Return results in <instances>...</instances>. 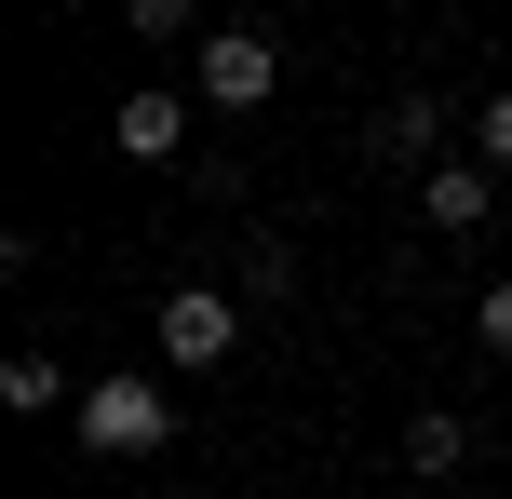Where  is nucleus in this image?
Here are the masks:
<instances>
[{"label":"nucleus","mask_w":512,"mask_h":499,"mask_svg":"<svg viewBox=\"0 0 512 499\" xmlns=\"http://www.w3.org/2000/svg\"><path fill=\"white\" fill-rule=\"evenodd\" d=\"M364 149H378V162H432V149H445V95H418V81H405V95L364 122Z\"/></svg>","instance_id":"39448f33"},{"label":"nucleus","mask_w":512,"mask_h":499,"mask_svg":"<svg viewBox=\"0 0 512 499\" xmlns=\"http://www.w3.org/2000/svg\"><path fill=\"white\" fill-rule=\"evenodd\" d=\"M459 459H472V419H445V405L405 419V473H459Z\"/></svg>","instance_id":"0eeeda50"},{"label":"nucleus","mask_w":512,"mask_h":499,"mask_svg":"<svg viewBox=\"0 0 512 499\" xmlns=\"http://www.w3.org/2000/svg\"><path fill=\"white\" fill-rule=\"evenodd\" d=\"M472 338H486L499 365H512V284H486V297H472Z\"/></svg>","instance_id":"9b49d317"},{"label":"nucleus","mask_w":512,"mask_h":499,"mask_svg":"<svg viewBox=\"0 0 512 499\" xmlns=\"http://www.w3.org/2000/svg\"><path fill=\"white\" fill-rule=\"evenodd\" d=\"M162 432H176L162 378H95V392H81V446H95V459H149Z\"/></svg>","instance_id":"f257e3e1"},{"label":"nucleus","mask_w":512,"mask_h":499,"mask_svg":"<svg viewBox=\"0 0 512 499\" xmlns=\"http://www.w3.org/2000/svg\"><path fill=\"white\" fill-rule=\"evenodd\" d=\"M0 405H14V419H41V405H68V378H54V351H14V365H0Z\"/></svg>","instance_id":"6e6552de"},{"label":"nucleus","mask_w":512,"mask_h":499,"mask_svg":"<svg viewBox=\"0 0 512 499\" xmlns=\"http://www.w3.org/2000/svg\"><path fill=\"white\" fill-rule=\"evenodd\" d=\"M486 203H499V162H432L418 176V216L432 230H486Z\"/></svg>","instance_id":"20e7f679"},{"label":"nucleus","mask_w":512,"mask_h":499,"mask_svg":"<svg viewBox=\"0 0 512 499\" xmlns=\"http://www.w3.org/2000/svg\"><path fill=\"white\" fill-rule=\"evenodd\" d=\"M122 14H135V41H176V27H189V0H122Z\"/></svg>","instance_id":"f8f14e48"},{"label":"nucleus","mask_w":512,"mask_h":499,"mask_svg":"<svg viewBox=\"0 0 512 499\" xmlns=\"http://www.w3.org/2000/svg\"><path fill=\"white\" fill-rule=\"evenodd\" d=\"M122 149H135V162H176V149H189V95H176V81L122 95Z\"/></svg>","instance_id":"423d86ee"},{"label":"nucleus","mask_w":512,"mask_h":499,"mask_svg":"<svg viewBox=\"0 0 512 499\" xmlns=\"http://www.w3.org/2000/svg\"><path fill=\"white\" fill-rule=\"evenodd\" d=\"M472 162H499V176H512V95H486V108H472Z\"/></svg>","instance_id":"9d476101"},{"label":"nucleus","mask_w":512,"mask_h":499,"mask_svg":"<svg viewBox=\"0 0 512 499\" xmlns=\"http://www.w3.org/2000/svg\"><path fill=\"white\" fill-rule=\"evenodd\" d=\"M189 81H203V108H270L283 95V41H270V27H216Z\"/></svg>","instance_id":"f03ea898"},{"label":"nucleus","mask_w":512,"mask_h":499,"mask_svg":"<svg viewBox=\"0 0 512 499\" xmlns=\"http://www.w3.org/2000/svg\"><path fill=\"white\" fill-rule=\"evenodd\" d=\"M230 338H243V297H216V284L162 297V365H230Z\"/></svg>","instance_id":"7ed1b4c3"},{"label":"nucleus","mask_w":512,"mask_h":499,"mask_svg":"<svg viewBox=\"0 0 512 499\" xmlns=\"http://www.w3.org/2000/svg\"><path fill=\"white\" fill-rule=\"evenodd\" d=\"M243 297H297V243H283V230L243 243Z\"/></svg>","instance_id":"1a4fd4ad"}]
</instances>
